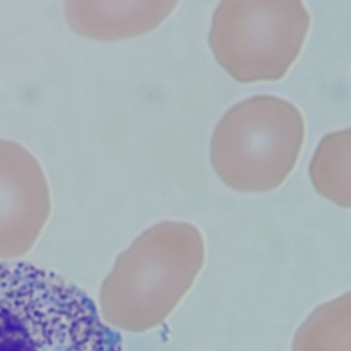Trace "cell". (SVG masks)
<instances>
[{
  "label": "cell",
  "mask_w": 351,
  "mask_h": 351,
  "mask_svg": "<svg viewBox=\"0 0 351 351\" xmlns=\"http://www.w3.org/2000/svg\"><path fill=\"white\" fill-rule=\"evenodd\" d=\"M311 21L300 0H224L213 12L208 43L236 81H276L299 56Z\"/></svg>",
  "instance_id": "cell-3"
},
{
  "label": "cell",
  "mask_w": 351,
  "mask_h": 351,
  "mask_svg": "<svg viewBox=\"0 0 351 351\" xmlns=\"http://www.w3.org/2000/svg\"><path fill=\"white\" fill-rule=\"evenodd\" d=\"M350 128L330 132L319 142L309 173L316 191L343 208L351 206Z\"/></svg>",
  "instance_id": "cell-5"
},
{
  "label": "cell",
  "mask_w": 351,
  "mask_h": 351,
  "mask_svg": "<svg viewBox=\"0 0 351 351\" xmlns=\"http://www.w3.org/2000/svg\"><path fill=\"white\" fill-rule=\"evenodd\" d=\"M351 295L321 304L295 334L291 351H350Z\"/></svg>",
  "instance_id": "cell-6"
},
{
  "label": "cell",
  "mask_w": 351,
  "mask_h": 351,
  "mask_svg": "<svg viewBox=\"0 0 351 351\" xmlns=\"http://www.w3.org/2000/svg\"><path fill=\"white\" fill-rule=\"evenodd\" d=\"M174 0L69 1L64 10L70 26L85 37L112 40L147 32L175 8Z\"/></svg>",
  "instance_id": "cell-4"
},
{
  "label": "cell",
  "mask_w": 351,
  "mask_h": 351,
  "mask_svg": "<svg viewBox=\"0 0 351 351\" xmlns=\"http://www.w3.org/2000/svg\"><path fill=\"white\" fill-rule=\"evenodd\" d=\"M304 134V120L295 105L274 95H254L232 106L216 125L211 164L237 191H272L293 169Z\"/></svg>",
  "instance_id": "cell-2"
},
{
  "label": "cell",
  "mask_w": 351,
  "mask_h": 351,
  "mask_svg": "<svg viewBox=\"0 0 351 351\" xmlns=\"http://www.w3.org/2000/svg\"><path fill=\"white\" fill-rule=\"evenodd\" d=\"M90 298L53 272L0 264V351H121Z\"/></svg>",
  "instance_id": "cell-1"
}]
</instances>
